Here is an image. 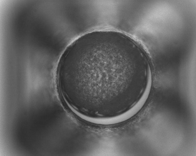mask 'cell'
<instances>
[{"label": "cell", "instance_id": "6da1fadb", "mask_svg": "<svg viewBox=\"0 0 196 156\" xmlns=\"http://www.w3.org/2000/svg\"><path fill=\"white\" fill-rule=\"evenodd\" d=\"M143 76L131 40L120 32L103 30L87 33L68 47L59 63L57 81L73 111L105 119L125 108L126 92L141 85Z\"/></svg>", "mask_w": 196, "mask_h": 156}]
</instances>
